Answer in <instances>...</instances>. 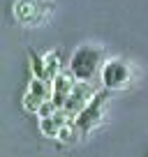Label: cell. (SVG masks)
Returning <instances> with one entry per match:
<instances>
[{"mask_svg":"<svg viewBox=\"0 0 148 157\" xmlns=\"http://www.w3.org/2000/svg\"><path fill=\"white\" fill-rule=\"evenodd\" d=\"M102 56L104 49L102 46H93V44H86L79 46V49L72 53V60H69V72L74 74L76 81H93V76L97 74L99 65H102Z\"/></svg>","mask_w":148,"mask_h":157,"instance_id":"6da1fadb","label":"cell"},{"mask_svg":"<svg viewBox=\"0 0 148 157\" xmlns=\"http://www.w3.org/2000/svg\"><path fill=\"white\" fill-rule=\"evenodd\" d=\"M109 93H111V90H97V93L90 97V102L86 104V109L74 118V123H76V127H79L81 134H90L102 123L104 106H107V102H109Z\"/></svg>","mask_w":148,"mask_h":157,"instance_id":"7a4b0ae2","label":"cell"},{"mask_svg":"<svg viewBox=\"0 0 148 157\" xmlns=\"http://www.w3.org/2000/svg\"><path fill=\"white\" fill-rule=\"evenodd\" d=\"M130 78H132V69L125 60L111 58L102 65V86L104 90H123L127 88Z\"/></svg>","mask_w":148,"mask_h":157,"instance_id":"3957f363","label":"cell"},{"mask_svg":"<svg viewBox=\"0 0 148 157\" xmlns=\"http://www.w3.org/2000/svg\"><path fill=\"white\" fill-rule=\"evenodd\" d=\"M79 83L76 78H74L72 72H60L58 76L53 78V83H51V102H53L56 109H65V102L67 97L72 95L74 86Z\"/></svg>","mask_w":148,"mask_h":157,"instance_id":"277c9868","label":"cell"},{"mask_svg":"<svg viewBox=\"0 0 148 157\" xmlns=\"http://www.w3.org/2000/svg\"><path fill=\"white\" fill-rule=\"evenodd\" d=\"M95 93H90V88H88V83H84V81H79V83L74 86V90H72V95L67 97V102H65V111H67V116L72 118H76L81 111L86 109V104L90 102V97H93Z\"/></svg>","mask_w":148,"mask_h":157,"instance_id":"5b68a950","label":"cell"},{"mask_svg":"<svg viewBox=\"0 0 148 157\" xmlns=\"http://www.w3.org/2000/svg\"><path fill=\"white\" fill-rule=\"evenodd\" d=\"M14 16L19 23H37L40 21V10H37V2L35 0H19L14 5Z\"/></svg>","mask_w":148,"mask_h":157,"instance_id":"8992f818","label":"cell"},{"mask_svg":"<svg viewBox=\"0 0 148 157\" xmlns=\"http://www.w3.org/2000/svg\"><path fill=\"white\" fill-rule=\"evenodd\" d=\"M30 56V69H33V76L35 78H44L46 81V63H44V56H40L35 49H28Z\"/></svg>","mask_w":148,"mask_h":157,"instance_id":"52a82bcc","label":"cell"},{"mask_svg":"<svg viewBox=\"0 0 148 157\" xmlns=\"http://www.w3.org/2000/svg\"><path fill=\"white\" fill-rule=\"evenodd\" d=\"M44 63H46V81H49V83H53V78L58 76L60 72H63V67H60V60H58V53H56V51H49V53H44Z\"/></svg>","mask_w":148,"mask_h":157,"instance_id":"ba28073f","label":"cell"},{"mask_svg":"<svg viewBox=\"0 0 148 157\" xmlns=\"http://www.w3.org/2000/svg\"><path fill=\"white\" fill-rule=\"evenodd\" d=\"M40 129H42V134L49 136V139H58V134H60V125L56 123L53 116L51 118H42L40 120Z\"/></svg>","mask_w":148,"mask_h":157,"instance_id":"9c48e42d","label":"cell"},{"mask_svg":"<svg viewBox=\"0 0 148 157\" xmlns=\"http://www.w3.org/2000/svg\"><path fill=\"white\" fill-rule=\"evenodd\" d=\"M76 139H79V127H76V123H74V120L60 127L58 141H63V143H72V141H76Z\"/></svg>","mask_w":148,"mask_h":157,"instance_id":"30bf717a","label":"cell"},{"mask_svg":"<svg viewBox=\"0 0 148 157\" xmlns=\"http://www.w3.org/2000/svg\"><path fill=\"white\" fill-rule=\"evenodd\" d=\"M42 104H44V99L35 97L33 93H25V97H23V109H25V111H30V113H37Z\"/></svg>","mask_w":148,"mask_h":157,"instance_id":"8fae6325","label":"cell"},{"mask_svg":"<svg viewBox=\"0 0 148 157\" xmlns=\"http://www.w3.org/2000/svg\"><path fill=\"white\" fill-rule=\"evenodd\" d=\"M56 111H58V109L53 106V102H51V99H46V102H44V104H42V106H40V111H37V116H40V120H42V118H51V116H53Z\"/></svg>","mask_w":148,"mask_h":157,"instance_id":"7c38bea8","label":"cell"}]
</instances>
